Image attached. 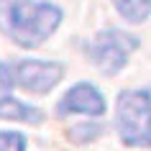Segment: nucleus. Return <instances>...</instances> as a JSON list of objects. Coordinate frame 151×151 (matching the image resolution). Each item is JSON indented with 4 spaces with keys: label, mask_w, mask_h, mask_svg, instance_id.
<instances>
[{
    "label": "nucleus",
    "mask_w": 151,
    "mask_h": 151,
    "mask_svg": "<svg viewBox=\"0 0 151 151\" xmlns=\"http://www.w3.org/2000/svg\"><path fill=\"white\" fill-rule=\"evenodd\" d=\"M62 18V8L49 0H0V33L21 49H39Z\"/></svg>",
    "instance_id": "1"
},
{
    "label": "nucleus",
    "mask_w": 151,
    "mask_h": 151,
    "mask_svg": "<svg viewBox=\"0 0 151 151\" xmlns=\"http://www.w3.org/2000/svg\"><path fill=\"white\" fill-rule=\"evenodd\" d=\"M118 133L123 143L146 149L151 143V100L149 90H126L118 95L115 105Z\"/></svg>",
    "instance_id": "2"
},
{
    "label": "nucleus",
    "mask_w": 151,
    "mask_h": 151,
    "mask_svg": "<svg viewBox=\"0 0 151 151\" xmlns=\"http://www.w3.org/2000/svg\"><path fill=\"white\" fill-rule=\"evenodd\" d=\"M138 46H141V41L136 39V36L120 31V28H105L85 49H87V56L92 59V64L100 72L118 74L128 64V56L133 54Z\"/></svg>",
    "instance_id": "3"
},
{
    "label": "nucleus",
    "mask_w": 151,
    "mask_h": 151,
    "mask_svg": "<svg viewBox=\"0 0 151 151\" xmlns=\"http://www.w3.org/2000/svg\"><path fill=\"white\" fill-rule=\"evenodd\" d=\"M64 77V64L62 62H46V59H23L16 67H10V82L18 87L46 95L59 85Z\"/></svg>",
    "instance_id": "4"
},
{
    "label": "nucleus",
    "mask_w": 151,
    "mask_h": 151,
    "mask_svg": "<svg viewBox=\"0 0 151 151\" xmlns=\"http://www.w3.org/2000/svg\"><path fill=\"white\" fill-rule=\"evenodd\" d=\"M105 97L103 92L95 87V85H90V82H80V85H74L64 92V97L59 100L56 105V113L59 115H103L105 113Z\"/></svg>",
    "instance_id": "5"
},
{
    "label": "nucleus",
    "mask_w": 151,
    "mask_h": 151,
    "mask_svg": "<svg viewBox=\"0 0 151 151\" xmlns=\"http://www.w3.org/2000/svg\"><path fill=\"white\" fill-rule=\"evenodd\" d=\"M0 118L3 120H21V123H41L44 113L36 105H28L13 95H3L0 97Z\"/></svg>",
    "instance_id": "6"
},
{
    "label": "nucleus",
    "mask_w": 151,
    "mask_h": 151,
    "mask_svg": "<svg viewBox=\"0 0 151 151\" xmlns=\"http://www.w3.org/2000/svg\"><path fill=\"white\" fill-rule=\"evenodd\" d=\"M113 5L128 23H143L151 13V0H113Z\"/></svg>",
    "instance_id": "7"
},
{
    "label": "nucleus",
    "mask_w": 151,
    "mask_h": 151,
    "mask_svg": "<svg viewBox=\"0 0 151 151\" xmlns=\"http://www.w3.org/2000/svg\"><path fill=\"white\" fill-rule=\"evenodd\" d=\"M100 133H103V128L97 126V123H82V126L69 128V138L77 141V143H87V141H92V138H97Z\"/></svg>",
    "instance_id": "8"
},
{
    "label": "nucleus",
    "mask_w": 151,
    "mask_h": 151,
    "mask_svg": "<svg viewBox=\"0 0 151 151\" xmlns=\"http://www.w3.org/2000/svg\"><path fill=\"white\" fill-rule=\"evenodd\" d=\"M0 151H26V136L18 131H0Z\"/></svg>",
    "instance_id": "9"
}]
</instances>
